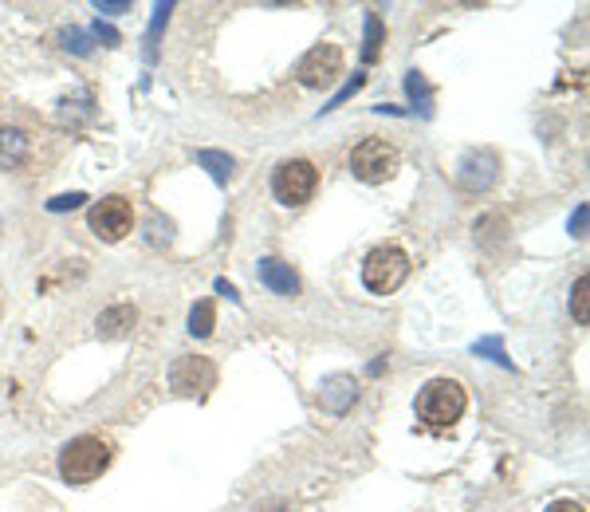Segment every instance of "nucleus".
<instances>
[{
	"mask_svg": "<svg viewBox=\"0 0 590 512\" xmlns=\"http://www.w3.org/2000/svg\"><path fill=\"white\" fill-rule=\"evenodd\" d=\"M465 406H469V398H465V386L457 379H433L418 391V418L430 430L457 426L465 418Z\"/></svg>",
	"mask_w": 590,
	"mask_h": 512,
	"instance_id": "nucleus-1",
	"label": "nucleus"
},
{
	"mask_svg": "<svg viewBox=\"0 0 590 512\" xmlns=\"http://www.w3.org/2000/svg\"><path fill=\"white\" fill-rule=\"evenodd\" d=\"M107 465H110V445L103 438H91V433L68 442L60 453V477L68 485H91L95 477L107 473Z\"/></svg>",
	"mask_w": 590,
	"mask_h": 512,
	"instance_id": "nucleus-2",
	"label": "nucleus"
},
{
	"mask_svg": "<svg viewBox=\"0 0 590 512\" xmlns=\"http://www.w3.org/2000/svg\"><path fill=\"white\" fill-rule=\"evenodd\" d=\"M315 181H320V174H315V166L308 158H288L272 174V193H276L280 205L300 210V205L311 201V193H315Z\"/></svg>",
	"mask_w": 590,
	"mask_h": 512,
	"instance_id": "nucleus-3",
	"label": "nucleus"
},
{
	"mask_svg": "<svg viewBox=\"0 0 590 512\" xmlns=\"http://www.w3.org/2000/svg\"><path fill=\"white\" fill-rule=\"evenodd\" d=\"M410 276V257L398 249V245H382V249H374L366 261H362V284L371 291H394L401 288V281Z\"/></svg>",
	"mask_w": 590,
	"mask_h": 512,
	"instance_id": "nucleus-4",
	"label": "nucleus"
},
{
	"mask_svg": "<svg viewBox=\"0 0 590 512\" xmlns=\"http://www.w3.org/2000/svg\"><path fill=\"white\" fill-rule=\"evenodd\" d=\"M394 170H398V151H394L386 139H362L359 146L350 151V174L359 181L378 186V181L394 178Z\"/></svg>",
	"mask_w": 590,
	"mask_h": 512,
	"instance_id": "nucleus-5",
	"label": "nucleus"
},
{
	"mask_svg": "<svg viewBox=\"0 0 590 512\" xmlns=\"http://www.w3.org/2000/svg\"><path fill=\"white\" fill-rule=\"evenodd\" d=\"M87 222H91V233H95L99 241L115 245V241H122V237L131 233L134 210H131V201L115 193V198H103V201H95V205H91Z\"/></svg>",
	"mask_w": 590,
	"mask_h": 512,
	"instance_id": "nucleus-6",
	"label": "nucleus"
},
{
	"mask_svg": "<svg viewBox=\"0 0 590 512\" xmlns=\"http://www.w3.org/2000/svg\"><path fill=\"white\" fill-rule=\"evenodd\" d=\"M342 75V48L339 44H315V48L296 63V80L303 87H330Z\"/></svg>",
	"mask_w": 590,
	"mask_h": 512,
	"instance_id": "nucleus-7",
	"label": "nucleus"
},
{
	"mask_svg": "<svg viewBox=\"0 0 590 512\" xmlns=\"http://www.w3.org/2000/svg\"><path fill=\"white\" fill-rule=\"evenodd\" d=\"M170 386L185 398H205L217 386V367H213V359H201V355H181L170 371Z\"/></svg>",
	"mask_w": 590,
	"mask_h": 512,
	"instance_id": "nucleus-8",
	"label": "nucleus"
},
{
	"mask_svg": "<svg viewBox=\"0 0 590 512\" xmlns=\"http://www.w3.org/2000/svg\"><path fill=\"white\" fill-rule=\"evenodd\" d=\"M457 181H460V190H469V193L489 190L492 181H496V158H492L489 151H469L457 166Z\"/></svg>",
	"mask_w": 590,
	"mask_h": 512,
	"instance_id": "nucleus-9",
	"label": "nucleus"
},
{
	"mask_svg": "<svg viewBox=\"0 0 590 512\" xmlns=\"http://www.w3.org/2000/svg\"><path fill=\"white\" fill-rule=\"evenodd\" d=\"M354 402H359V382H354V374H330V379H323V386H320L323 414H335V418H342Z\"/></svg>",
	"mask_w": 590,
	"mask_h": 512,
	"instance_id": "nucleus-10",
	"label": "nucleus"
},
{
	"mask_svg": "<svg viewBox=\"0 0 590 512\" xmlns=\"http://www.w3.org/2000/svg\"><path fill=\"white\" fill-rule=\"evenodd\" d=\"M256 276H261L264 288H272L276 296H300V276L291 272V264H284L280 257H264L261 264H256Z\"/></svg>",
	"mask_w": 590,
	"mask_h": 512,
	"instance_id": "nucleus-11",
	"label": "nucleus"
},
{
	"mask_svg": "<svg viewBox=\"0 0 590 512\" xmlns=\"http://www.w3.org/2000/svg\"><path fill=\"white\" fill-rule=\"evenodd\" d=\"M28 151H32L28 134L16 131V127H0V170H16V166H24V162H28Z\"/></svg>",
	"mask_w": 590,
	"mask_h": 512,
	"instance_id": "nucleus-12",
	"label": "nucleus"
},
{
	"mask_svg": "<svg viewBox=\"0 0 590 512\" xmlns=\"http://www.w3.org/2000/svg\"><path fill=\"white\" fill-rule=\"evenodd\" d=\"M134 323H139V312H134L131 303H115V308H107V312L99 315V323H95V328H99L103 340H122Z\"/></svg>",
	"mask_w": 590,
	"mask_h": 512,
	"instance_id": "nucleus-13",
	"label": "nucleus"
},
{
	"mask_svg": "<svg viewBox=\"0 0 590 512\" xmlns=\"http://www.w3.org/2000/svg\"><path fill=\"white\" fill-rule=\"evenodd\" d=\"M197 166H205L217 186H225V181H229V174H232V158H229V154H220V151H197Z\"/></svg>",
	"mask_w": 590,
	"mask_h": 512,
	"instance_id": "nucleus-14",
	"label": "nucleus"
},
{
	"mask_svg": "<svg viewBox=\"0 0 590 512\" xmlns=\"http://www.w3.org/2000/svg\"><path fill=\"white\" fill-rule=\"evenodd\" d=\"M406 91H410V103L418 107L421 115H433L430 83H425V75H421V71H410V75H406Z\"/></svg>",
	"mask_w": 590,
	"mask_h": 512,
	"instance_id": "nucleus-15",
	"label": "nucleus"
},
{
	"mask_svg": "<svg viewBox=\"0 0 590 512\" xmlns=\"http://www.w3.org/2000/svg\"><path fill=\"white\" fill-rule=\"evenodd\" d=\"M213 323H217V312H213V300L193 303V312H190V335L205 340V335H213Z\"/></svg>",
	"mask_w": 590,
	"mask_h": 512,
	"instance_id": "nucleus-16",
	"label": "nucleus"
},
{
	"mask_svg": "<svg viewBox=\"0 0 590 512\" xmlns=\"http://www.w3.org/2000/svg\"><path fill=\"white\" fill-rule=\"evenodd\" d=\"M382 40H386V32H382L378 12H371V16H366V44H362V60H366V63H374V60H378Z\"/></svg>",
	"mask_w": 590,
	"mask_h": 512,
	"instance_id": "nucleus-17",
	"label": "nucleus"
},
{
	"mask_svg": "<svg viewBox=\"0 0 590 512\" xmlns=\"http://www.w3.org/2000/svg\"><path fill=\"white\" fill-rule=\"evenodd\" d=\"M587 291H590V281H587V276H579V281H575V288H570V312H575V320H579V323L590 320Z\"/></svg>",
	"mask_w": 590,
	"mask_h": 512,
	"instance_id": "nucleus-18",
	"label": "nucleus"
},
{
	"mask_svg": "<svg viewBox=\"0 0 590 512\" xmlns=\"http://www.w3.org/2000/svg\"><path fill=\"white\" fill-rule=\"evenodd\" d=\"M472 352L477 355H489V359H496L501 367H511V359L504 355V343H501V335H489V340H477L472 343Z\"/></svg>",
	"mask_w": 590,
	"mask_h": 512,
	"instance_id": "nucleus-19",
	"label": "nucleus"
},
{
	"mask_svg": "<svg viewBox=\"0 0 590 512\" xmlns=\"http://www.w3.org/2000/svg\"><path fill=\"white\" fill-rule=\"evenodd\" d=\"M63 40V48L68 51H75V56H91V44H87V32H80V28H68L60 36Z\"/></svg>",
	"mask_w": 590,
	"mask_h": 512,
	"instance_id": "nucleus-20",
	"label": "nucleus"
},
{
	"mask_svg": "<svg viewBox=\"0 0 590 512\" xmlns=\"http://www.w3.org/2000/svg\"><path fill=\"white\" fill-rule=\"evenodd\" d=\"M83 201H87V198H83V193H63V198H51V201H48V210H51V213H63V210H80Z\"/></svg>",
	"mask_w": 590,
	"mask_h": 512,
	"instance_id": "nucleus-21",
	"label": "nucleus"
},
{
	"mask_svg": "<svg viewBox=\"0 0 590 512\" xmlns=\"http://www.w3.org/2000/svg\"><path fill=\"white\" fill-rule=\"evenodd\" d=\"M362 83H366V75H354V80H350V83H347V87H342V91H339V95H335V99H330V103H327V107H323V111H335V107H342V103H347V99H350V95H354V91H359V87H362Z\"/></svg>",
	"mask_w": 590,
	"mask_h": 512,
	"instance_id": "nucleus-22",
	"label": "nucleus"
},
{
	"mask_svg": "<svg viewBox=\"0 0 590 512\" xmlns=\"http://www.w3.org/2000/svg\"><path fill=\"white\" fill-rule=\"evenodd\" d=\"M170 12H173V4H158V9H154V24H150V40H154V36H158V32H161V24L170 21Z\"/></svg>",
	"mask_w": 590,
	"mask_h": 512,
	"instance_id": "nucleus-23",
	"label": "nucleus"
},
{
	"mask_svg": "<svg viewBox=\"0 0 590 512\" xmlns=\"http://www.w3.org/2000/svg\"><path fill=\"white\" fill-rule=\"evenodd\" d=\"M95 40H103V44H107V48H115V44H119V32H115V28H110V24H95Z\"/></svg>",
	"mask_w": 590,
	"mask_h": 512,
	"instance_id": "nucleus-24",
	"label": "nucleus"
},
{
	"mask_svg": "<svg viewBox=\"0 0 590 512\" xmlns=\"http://www.w3.org/2000/svg\"><path fill=\"white\" fill-rule=\"evenodd\" d=\"M587 217H590V210L587 205H579V213L570 217V233H575V237H587Z\"/></svg>",
	"mask_w": 590,
	"mask_h": 512,
	"instance_id": "nucleus-25",
	"label": "nucleus"
},
{
	"mask_svg": "<svg viewBox=\"0 0 590 512\" xmlns=\"http://www.w3.org/2000/svg\"><path fill=\"white\" fill-rule=\"evenodd\" d=\"M127 9H131L127 0H119V4H103L99 0V4H95V12H103V16H119V12H127Z\"/></svg>",
	"mask_w": 590,
	"mask_h": 512,
	"instance_id": "nucleus-26",
	"label": "nucleus"
},
{
	"mask_svg": "<svg viewBox=\"0 0 590 512\" xmlns=\"http://www.w3.org/2000/svg\"><path fill=\"white\" fill-rule=\"evenodd\" d=\"M547 512H587L579 501H555V504H547Z\"/></svg>",
	"mask_w": 590,
	"mask_h": 512,
	"instance_id": "nucleus-27",
	"label": "nucleus"
},
{
	"mask_svg": "<svg viewBox=\"0 0 590 512\" xmlns=\"http://www.w3.org/2000/svg\"><path fill=\"white\" fill-rule=\"evenodd\" d=\"M256 512H291V504L288 501H264V504H256Z\"/></svg>",
	"mask_w": 590,
	"mask_h": 512,
	"instance_id": "nucleus-28",
	"label": "nucleus"
},
{
	"mask_svg": "<svg viewBox=\"0 0 590 512\" xmlns=\"http://www.w3.org/2000/svg\"><path fill=\"white\" fill-rule=\"evenodd\" d=\"M217 291H220V296H229V300H241V296H237V288H232L229 281H217Z\"/></svg>",
	"mask_w": 590,
	"mask_h": 512,
	"instance_id": "nucleus-29",
	"label": "nucleus"
}]
</instances>
